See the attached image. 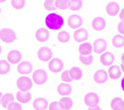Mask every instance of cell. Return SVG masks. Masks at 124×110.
Listing matches in <instances>:
<instances>
[{
	"mask_svg": "<svg viewBox=\"0 0 124 110\" xmlns=\"http://www.w3.org/2000/svg\"><path fill=\"white\" fill-rule=\"evenodd\" d=\"M65 20L63 16L57 14L55 12H51L49 13L46 18H45V24L48 29L52 30V31H58L62 27L64 26Z\"/></svg>",
	"mask_w": 124,
	"mask_h": 110,
	"instance_id": "1",
	"label": "cell"
},
{
	"mask_svg": "<svg viewBox=\"0 0 124 110\" xmlns=\"http://www.w3.org/2000/svg\"><path fill=\"white\" fill-rule=\"evenodd\" d=\"M16 86L19 89V91L27 92L32 88L33 81H32V79L28 77L27 75H22L16 81Z\"/></svg>",
	"mask_w": 124,
	"mask_h": 110,
	"instance_id": "2",
	"label": "cell"
},
{
	"mask_svg": "<svg viewBox=\"0 0 124 110\" xmlns=\"http://www.w3.org/2000/svg\"><path fill=\"white\" fill-rule=\"evenodd\" d=\"M16 33L10 28H3L0 30V40L6 44H10L15 41Z\"/></svg>",
	"mask_w": 124,
	"mask_h": 110,
	"instance_id": "3",
	"label": "cell"
},
{
	"mask_svg": "<svg viewBox=\"0 0 124 110\" xmlns=\"http://www.w3.org/2000/svg\"><path fill=\"white\" fill-rule=\"evenodd\" d=\"M47 79H48V74L44 69L39 68L37 71H35L32 74V81L35 82V84L37 85H43L44 83H46Z\"/></svg>",
	"mask_w": 124,
	"mask_h": 110,
	"instance_id": "4",
	"label": "cell"
},
{
	"mask_svg": "<svg viewBox=\"0 0 124 110\" xmlns=\"http://www.w3.org/2000/svg\"><path fill=\"white\" fill-rule=\"evenodd\" d=\"M37 57L41 62H50L53 57V52L48 47H42L38 50Z\"/></svg>",
	"mask_w": 124,
	"mask_h": 110,
	"instance_id": "5",
	"label": "cell"
},
{
	"mask_svg": "<svg viewBox=\"0 0 124 110\" xmlns=\"http://www.w3.org/2000/svg\"><path fill=\"white\" fill-rule=\"evenodd\" d=\"M107 49V42L105 39L103 38H98L96 39L93 45H92V51L95 54H102L106 51Z\"/></svg>",
	"mask_w": 124,
	"mask_h": 110,
	"instance_id": "6",
	"label": "cell"
},
{
	"mask_svg": "<svg viewBox=\"0 0 124 110\" xmlns=\"http://www.w3.org/2000/svg\"><path fill=\"white\" fill-rule=\"evenodd\" d=\"M82 18L79 16V15H70L69 18H68V21H67V24L69 26V28L70 29H74V30H77V29H79L81 26H82Z\"/></svg>",
	"mask_w": 124,
	"mask_h": 110,
	"instance_id": "7",
	"label": "cell"
},
{
	"mask_svg": "<svg viewBox=\"0 0 124 110\" xmlns=\"http://www.w3.org/2000/svg\"><path fill=\"white\" fill-rule=\"evenodd\" d=\"M48 67H49V69H50L52 73H58L63 71V68H64V63H63L62 59L55 58V59H52L51 61L49 62Z\"/></svg>",
	"mask_w": 124,
	"mask_h": 110,
	"instance_id": "8",
	"label": "cell"
},
{
	"mask_svg": "<svg viewBox=\"0 0 124 110\" xmlns=\"http://www.w3.org/2000/svg\"><path fill=\"white\" fill-rule=\"evenodd\" d=\"M84 102L87 107L96 106L99 102V96L94 92H88L84 97Z\"/></svg>",
	"mask_w": 124,
	"mask_h": 110,
	"instance_id": "9",
	"label": "cell"
},
{
	"mask_svg": "<svg viewBox=\"0 0 124 110\" xmlns=\"http://www.w3.org/2000/svg\"><path fill=\"white\" fill-rule=\"evenodd\" d=\"M17 72L22 75H27L33 72V65L28 61H23L19 63L17 66Z\"/></svg>",
	"mask_w": 124,
	"mask_h": 110,
	"instance_id": "10",
	"label": "cell"
},
{
	"mask_svg": "<svg viewBox=\"0 0 124 110\" xmlns=\"http://www.w3.org/2000/svg\"><path fill=\"white\" fill-rule=\"evenodd\" d=\"M74 39L77 43H85L88 39V32L85 28L77 29L74 33Z\"/></svg>",
	"mask_w": 124,
	"mask_h": 110,
	"instance_id": "11",
	"label": "cell"
},
{
	"mask_svg": "<svg viewBox=\"0 0 124 110\" xmlns=\"http://www.w3.org/2000/svg\"><path fill=\"white\" fill-rule=\"evenodd\" d=\"M114 61H115V57L110 52L102 53L100 55V58H99V62L101 63L102 66H110L111 65H113Z\"/></svg>",
	"mask_w": 124,
	"mask_h": 110,
	"instance_id": "12",
	"label": "cell"
},
{
	"mask_svg": "<svg viewBox=\"0 0 124 110\" xmlns=\"http://www.w3.org/2000/svg\"><path fill=\"white\" fill-rule=\"evenodd\" d=\"M22 59V54L20 51H18V50H11L8 55H7V62L10 64H19L20 61Z\"/></svg>",
	"mask_w": 124,
	"mask_h": 110,
	"instance_id": "13",
	"label": "cell"
},
{
	"mask_svg": "<svg viewBox=\"0 0 124 110\" xmlns=\"http://www.w3.org/2000/svg\"><path fill=\"white\" fill-rule=\"evenodd\" d=\"M107 79H108V74L104 69H98L93 74V81L98 84H102L106 82Z\"/></svg>",
	"mask_w": 124,
	"mask_h": 110,
	"instance_id": "14",
	"label": "cell"
},
{
	"mask_svg": "<svg viewBox=\"0 0 124 110\" xmlns=\"http://www.w3.org/2000/svg\"><path fill=\"white\" fill-rule=\"evenodd\" d=\"M106 27V21L104 18L102 17H95L93 20L91 21V28L94 31H102L103 29Z\"/></svg>",
	"mask_w": 124,
	"mask_h": 110,
	"instance_id": "15",
	"label": "cell"
},
{
	"mask_svg": "<svg viewBox=\"0 0 124 110\" xmlns=\"http://www.w3.org/2000/svg\"><path fill=\"white\" fill-rule=\"evenodd\" d=\"M50 37V33L47 29L45 28H40L38 29L36 33H35V38L38 42H41V43H44L46 41H48V39Z\"/></svg>",
	"mask_w": 124,
	"mask_h": 110,
	"instance_id": "16",
	"label": "cell"
},
{
	"mask_svg": "<svg viewBox=\"0 0 124 110\" xmlns=\"http://www.w3.org/2000/svg\"><path fill=\"white\" fill-rule=\"evenodd\" d=\"M71 90H73V87L70 83H65V82H62L58 85L57 87V91L60 95L62 96H68L71 93Z\"/></svg>",
	"mask_w": 124,
	"mask_h": 110,
	"instance_id": "17",
	"label": "cell"
},
{
	"mask_svg": "<svg viewBox=\"0 0 124 110\" xmlns=\"http://www.w3.org/2000/svg\"><path fill=\"white\" fill-rule=\"evenodd\" d=\"M107 74H108V77H110L111 79H113V81H115V79L120 77V75H121V69L116 65H111L108 67Z\"/></svg>",
	"mask_w": 124,
	"mask_h": 110,
	"instance_id": "18",
	"label": "cell"
},
{
	"mask_svg": "<svg viewBox=\"0 0 124 110\" xmlns=\"http://www.w3.org/2000/svg\"><path fill=\"white\" fill-rule=\"evenodd\" d=\"M49 106V103L46 98L38 97L33 101V107L35 110H46Z\"/></svg>",
	"mask_w": 124,
	"mask_h": 110,
	"instance_id": "19",
	"label": "cell"
},
{
	"mask_svg": "<svg viewBox=\"0 0 124 110\" xmlns=\"http://www.w3.org/2000/svg\"><path fill=\"white\" fill-rule=\"evenodd\" d=\"M120 6L117 2H109L105 7V12L109 16H115L119 13Z\"/></svg>",
	"mask_w": 124,
	"mask_h": 110,
	"instance_id": "20",
	"label": "cell"
},
{
	"mask_svg": "<svg viewBox=\"0 0 124 110\" xmlns=\"http://www.w3.org/2000/svg\"><path fill=\"white\" fill-rule=\"evenodd\" d=\"M110 108L112 110H124V100L120 97H114L110 101Z\"/></svg>",
	"mask_w": 124,
	"mask_h": 110,
	"instance_id": "21",
	"label": "cell"
},
{
	"mask_svg": "<svg viewBox=\"0 0 124 110\" xmlns=\"http://www.w3.org/2000/svg\"><path fill=\"white\" fill-rule=\"evenodd\" d=\"M91 52H92V45L90 43L85 42L78 46V53L82 56H88L91 54Z\"/></svg>",
	"mask_w": 124,
	"mask_h": 110,
	"instance_id": "22",
	"label": "cell"
},
{
	"mask_svg": "<svg viewBox=\"0 0 124 110\" xmlns=\"http://www.w3.org/2000/svg\"><path fill=\"white\" fill-rule=\"evenodd\" d=\"M16 99L19 101V103H28L30 102L31 98H32V94L29 91L27 92H22V91H18L16 93Z\"/></svg>",
	"mask_w": 124,
	"mask_h": 110,
	"instance_id": "23",
	"label": "cell"
},
{
	"mask_svg": "<svg viewBox=\"0 0 124 110\" xmlns=\"http://www.w3.org/2000/svg\"><path fill=\"white\" fill-rule=\"evenodd\" d=\"M59 104H60L62 110H70L71 107H73V105H74V102L70 97L64 96L63 98L60 99Z\"/></svg>",
	"mask_w": 124,
	"mask_h": 110,
	"instance_id": "24",
	"label": "cell"
},
{
	"mask_svg": "<svg viewBox=\"0 0 124 110\" xmlns=\"http://www.w3.org/2000/svg\"><path fill=\"white\" fill-rule=\"evenodd\" d=\"M69 73H70V76L73 81H79V79L82 77V71L78 66H73L69 71Z\"/></svg>",
	"mask_w": 124,
	"mask_h": 110,
	"instance_id": "25",
	"label": "cell"
},
{
	"mask_svg": "<svg viewBox=\"0 0 124 110\" xmlns=\"http://www.w3.org/2000/svg\"><path fill=\"white\" fill-rule=\"evenodd\" d=\"M113 47H115L117 49L119 48H123L124 47V36L122 35H115L114 37L112 38V41H111Z\"/></svg>",
	"mask_w": 124,
	"mask_h": 110,
	"instance_id": "26",
	"label": "cell"
},
{
	"mask_svg": "<svg viewBox=\"0 0 124 110\" xmlns=\"http://www.w3.org/2000/svg\"><path fill=\"white\" fill-rule=\"evenodd\" d=\"M82 7V0H69V8L71 11H78Z\"/></svg>",
	"mask_w": 124,
	"mask_h": 110,
	"instance_id": "27",
	"label": "cell"
},
{
	"mask_svg": "<svg viewBox=\"0 0 124 110\" xmlns=\"http://www.w3.org/2000/svg\"><path fill=\"white\" fill-rule=\"evenodd\" d=\"M13 101H14V96H13V94H11V93H6V94H4L3 97H2L1 104H2L3 108H7Z\"/></svg>",
	"mask_w": 124,
	"mask_h": 110,
	"instance_id": "28",
	"label": "cell"
},
{
	"mask_svg": "<svg viewBox=\"0 0 124 110\" xmlns=\"http://www.w3.org/2000/svg\"><path fill=\"white\" fill-rule=\"evenodd\" d=\"M10 72V64L5 59H0V74H7Z\"/></svg>",
	"mask_w": 124,
	"mask_h": 110,
	"instance_id": "29",
	"label": "cell"
},
{
	"mask_svg": "<svg viewBox=\"0 0 124 110\" xmlns=\"http://www.w3.org/2000/svg\"><path fill=\"white\" fill-rule=\"evenodd\" d=\"M57 39H58V41L62 44L68 43L70 41V34L67 31H61V32H59V34L57 36Z\"/></svg>",
	"mask_w": 124,
	"mask_h": 110,
	"instance_id": "30",
	"label": "cell"
},
{
	"mask_svg": "<svg viewBox=\"0 0 124 110\" xmlns=\"http://www.w3.org/2000/svg\"><path fill=\"white\" fill-rule=\"evenodd\" d=\"M78 59L79 62L85 65V66H89L92 64V61H93V57L92 55H88V56H82V55H79L78 57Z\"/></svg>",
	"mask_w": 124,
	"mask_h": 110,
	"instance_id": "31",
	"label": "cell"
},
{
	"mask_svg": "<svg viewBox=\"0 0 124 110\" xmlns=\"http://www.w3.org/2000/svg\"><path fill=\"white\" fill-rule=\"evenodd\" d=\"M55 7L60 10H67L69 8V0H55Z\"/></svg>",
	"mask_w": 124,
	"mask_h": 110,
	"instance_id": "32",
	"label": "cell"
},
{
	"mask_svg": "<svg viewBox=\"0 0 124 110\" xmlns=\"http://www.w3.org/2000/svg\"><path fill=\"white\" fill-rule=\"evenodd\" d=\"M11 6L16 10H21L25 6V0H11Z\"/></svg>",
	"mask_w": 124,
	"mask_h": 110,
	"instance_id": "33",
	"label": "cell"
},
{
	"mask_svg": "<svg viewBox=\"0 0 124 110\" xmlns=\"http://www.w3.org/2000/svg\"><path fill=\"white\" fill-rule=\"evenodd\" d=\"M44 7L47 11L52 12L56 9L55 7V0H45L44 1Z\"/></svg>",
	"mask_w": 124,
	"mask_h": 110,
	"instance_id": "34",
	"label": "cell"
},
{
	"mask_svg": "<svg viewBox=\"0 0 124 110\" xmlns=\"http://www.w3.org/2000/svg\"><path fill=\"white\" fill-rule=\"evenodd\" d=\"M61 79L63 81V82H65V83H70L73 79L70 78V73H69V71H65V72H63L62 73V74H61Z\"/></svg>",
	"mask_w": 124,
	"mask_h": 110,
	"instance_id": "35",
	"label": "cell"
},
{
	"mask_svg": "<svg viewBox=\"0 0 124 110\" xmlns=\"http://www.w3.org/2000/svg\"><path fill=\"white\" fill-rule=\"evenodd\" d=\"M7 110H22V105L20 104L19 102L13 101L11 104L7 107Z\"/></svg>",
	"mask_w": 124,
	"mask_h": 110,
	"instance_id": "36",
	"label": "cell"
},
{
	"mask_svg": "<svg viewBox=\"0 0 124 110\" xmlns=\"http://www.w3.org/2000/svg\"><path fill=\"white\" fill-rule=\"evenodd\" d=\"M49 110H62L60 104H59V101H53L51 102V104H49L48 106Z\"/></svg>",
	"mask_w": 124,
	"mask_h": 110,
	"instance_id": "37",
	"label": "cell"
},
{
	"mask_svg": "<svg viewBox=\"0 0 124 110\" xmlns=\"http://www.w3.org/2000/svg\"><path fill=\"white\" fill-rule=\"evenodd\" d=\"M117 31L119 32L120 35L124 36V21H120V23H118V25H117Z\"/></svg>",
	"mask_w": 124,
	"mask_h": 110,
	"instance_id": "38",
	"label": "cell"
},
{
	"mask_svg": "<svg viewBox=\"0 0 124 110\" xmlns=\"http://www.w3.org/2000/svg\"><path fill=\"white\" fill-rule=\"evenodd\" d=\"M119 18L121 21H124V8H122V10L119 12Z\"/></svg>",
	"mask_w": 124,
	"mask_h": 110,
	"instance_id": "39",
	"label": "cell"
},
{
	"mask_svg": "<svg viewBox=\"0 0 124 110\" xmlns=\"http://www.w3.org/2000/svg\"><path fill=\"white\" fill-rule=\"evenodd\" d=\"M87 110H101V108L98 106V105H96V106H92V107H88V109Z\"/></svg>",
	"mask_w": 124,
	"mask_h": 110,
	"instance_id": "40",
	"label": "cell"
},
{
	"mask_svg": "<svg viewBox=\"0 0 124 110\" xmlns=\"http://www.w3.org/2000/svg\"><path fill=\"white\" fill-rule=\"evenodd\" d=\"M120 84H121V88H122V90L124 91V77H122V78H121V82H120Z\"/></svg>",
	"mask_w": 124,
	"mask_h": 110,
	"instance_id": "41",
	"label": "cell"
},
{
	"mask_svg": "<svg viewBox=\"0 0 124 110\" xmlns=\"http://www.w3.org/2000/svg\"><path fill=\"white\" fill-rule=\"evenodd\" d=\"M120 69L124 73V63H121V64H120Z\"/></svg>",
	"mask_w": 124,
	"mask_h": 110,
	"instance_id": "42",
	"label": "cell"
},
{
	"mask_svg": "<svg viewBox=\"0 0 124 110\" xmlns=\"http://www.w3.org/2000/svg\"><path fill=\"white\" fill-rule=\"evenodd\" d=\"M120 59H121V63H124V53H122V54H121Z\"/></svg>",
	"mask_w": 124,
	"mask_h": 110,
	"instance_id": "43",
	"label": "cell"
},
{
	"mask_svg": "<svg viewBox=\"0 0 124 110\" xmlns=\"http://www.w3.org/2000/svg\"><path fill=\"white\" fill-rule=\"evenodd\" d=\"M2 97H3V94L0 92V104H1V101H2Z\"/></svg>",
	"mask_w": 124,
	"mask_h": 110,
	"instance_id": "44",
	"label": "cell"
},
{
	"mask_svg": "<svg viewBox=\"0 0 124 110\" xmlns=\"http://www.w3.org/2000/svg\"><path fill=\"white\" fill-rule=\"evenodd\" d=\"M6 0H0V3H3V2H5Z\"/></svg>",
	"mask_w": 124,
	"mask_h": 110,
	"instance_id": "45",
	"label": "cell"
},
{
	"mask_svg": "<svg viewBox=\"0 0 124 110\" xmlns=\"http://www.w3.org/2000/svg\"><path fill=\"white\" fill-rule=\"evenodd\" d=\"M1 52H2V49H1V46H0V55H1Z\"/></svg>",
	"mask_w": 124,
	"mask_h": 110,
	"instance_id": "46",
	"label": "cell"
},
{
	"mask_svg": "<svg viewBox=\"0 0 124 110\" xmlns=\"http://www.w3.org/2000/svg\"><path fill=\"white\" fill-rule=\"evenodd\" d=\"M0 13H1V9H0Z\"/></svg>",
	"mask_w": 124,
	"mask_h": 110,
	"instance_id": "47",
	"label": "cell"
}]
</instances>
